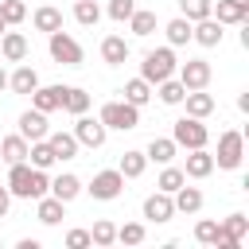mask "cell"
Segmentation results:
<instances>
[{
  "instance_id": "7bdbcfd3",
  "label": "cell",
  "mask_w": 249,
  "mask_h": 249,
  "mask_svg": "<svg viewBox=\"0 0 249 249\" xmlns=\"http://www.w3.org/2000/svg\"><path fill=\"white\" fill-rule=\"evenodd\" d=\"M93 241H89V230H70L66 233V249H89Z\"/></svg>"
},
{
  "instance_id": "6da1fadb",
  "label": "cell",
  "mask_w": 249,
  "mask_h": 249,
  "mask_svg": "<svg viewBox=\"0 0 249 249\" xmlns=\"http://www.w3.org/2000/svg\"><path fill=\"white\" fill-rule=\"evenodd\" d=\"M8 191H12L16 198H43V195L51 191V179H47V171H39V167H31V163L23 160V163H12V171H8Z\"/></svg>"
},
{
  "instance_id": "836d02e7",
  "label": "cell",
  "mask_w": 249,
  "mask_h": 249,
  "mask_svg": "<svg viewBox=\"0 0 249 249\" xmlns=\"http://www.w3.org/2000/svg\"><path fill=\"white\" fill-rule=\"evenodd\" d=\"M62 109H66V113H74V117H78V113H86V109H89V93H86V89H78V86H66Z\"/></svg>"
},
{
  "instance_id": "ffe728a7",
  "label": "cell",
  "mask_w": 249,
  "mask_h": 249,
  "mask_svg": "<svg viewBox=\"0 0 249 249\" xmlns=\"http://www.w3.org/2000/svg\"><path fill=\"white\" fill-rule=\"evenodd\" d=\"M183 101H187V117H198V121H202V117L214 113V97H210L206 89H187Z\"/></svg>"
},
{
  "instance_id": "f35d334b",
  "label": "cell",
  "mask_w": 249,
  "mask_h": 249,
  "mask_svg": "<svg viewBox=\"0 0 249 249\" xmlns=\"http://www.w3.org/2000/svg\"><path fill=\"white\" fill-rule=\"evenodd\" d=\"M89 241H93V245H113V241H117V226H113L109 218L93 222V230H89Z\"/></svg>"
},
{
  "instance_id": "7402d4cb",
  "label": "cell",
  "mask_w": 249,
  "mask_h": 249,
  "mask_svg": "<svg viewBox=\"0 0 249 249\" xmlns=\"http://www.w3.org/2000/svg\"><path fill=\"white\" fill-rule=\"evenodd\" d=\"M27 163H31V167H39V171H47L51 163H58V156H54V152H51V144H47V136L27 144Z\"/></svg>"
},
{
  "instance_id": "f546056e",
  "label": "cell",
  "mask_w": 249,
  "mask_h": 249,
  "mask_svg": "<svg viewBox=\"0 0 249 249\" xmlns=\"http://www.w3.org/2000/svg\"><path fill=\"white\" fill-rule=\"evenodd\" d=\"M144 167H148V156H144V152H124L117 171H121L124 179H140V175H144Z\"/></svg>"
},
{
  "instance_id": "f1b7e54d",
  "label": "cell",
  "mask_w": 249,
  "mask_h": 249,
  "mask_svg": "<svg viewBox=\"0 0 249 249\" xmlns=\"http://www.w3.org/2000/svg\"><path fill=\"white\" fill-rule=\"evenodd\" d=\"M121 93H124V101H128V105H136V109H140V105H148L152 86H148L144 78H132V82H124V89H121Z\"/></svg>"
},
{
  "instance_id": "d6986e66",
  "label": "cell",
  "mask_w": 249,
  "mask_h": 249,
  "mask_svg": "<svg viewBox=\"0 0 249 249\" xmlns=\"http://www.w3.org/2000/svg\"><path fill=\"white\" fill-rule=\"evenodd\" d=\"M171 202H175V214H198V210H202V191L183 183V187L171 195Z\"/></svg>"
},
{
  "instance_id": "3957f363",
  "label": "cell",
  "mask_w": 249,
  "mask_h": 249,
  "mask_svg": "<svg viewBox=\"0 0 249 249\" xmlns=\"http://www.w3.org/2000/svg\"><path fill=\"white\" fill-rule=\"evenodd\" d=\"M97 121L105 128H117V132H132L140 124V109L128 105V101H109V105H101V117Z\"/></svg>"
},
{
  "instance_id": "e575fe53",
  "label": "cell",
  "mask_w": 249,
  "mask_h": 249,
  "mask_svg": "<svg viewBox=\"0 0 249 249\" xmlns=\"http://www.w3.org/2000/svg\"><path fill=\"white\" fill-rule=\"evenodd\" d=\"M183 183H187V175H183L179 167H167V163H163V171H160V179H156V191H167V195H175Z\"/></svg>"
},
{
  "instance_id": "d4e9b609",
  "label": "cell",
  "mask_w": 249,
  "mask_h": 249,
  "mask_svg": "<svg viewBox=\"0 0 249 249\" xmlns=\"http://www.w3.org/2000/svg\"><path fill=\"white\" fill-rule=\"evenodd\" d=\"M175 152H179V144L171 140V136H152V144H148V160H156V163H171L175 160Z\"/></svg>"
},
{
  "instance_id": "ee69618b",
  "label": "cell",
  "mask_w": 249,
  "mask_h": 249,
  "mask_svg": "<svg viewBox=\"0 0 249 249\" xmlns=\"http://www.w3.org/2000/svg\"><path fill=\"white\" fill-rule=\"evenodd\" d=\"M8 210H12V191L0 187V218H8Z\"/></svg>"
},
{
  "instance_id": "f6af8a7d",
  "label": "cell",
  "mask_w": 249,
  "mask_h": 249,
  "mask_svg": "<svg viewBox=\"0 0 249 249\" xmlns=\"http://www.w3.org/2000/svg\"><path fill=\"white\" fill-rule=\"evenodd\" d=\"M0 89H8V74H4V66H0Z\"/></svg>"
},
{
  "instance_id": "277c9868",
  "label": "cell",
  "mask_w": 249,
  "mask_h": 249,
  "mask_svg": "<svg viewBox=\"0 0 249 249\" xmlns=\"http://www.w3.org/2000/svg\"><path fill=\"white\" fill-rule=\"evenodd\" d=\"M171 140L179 144V148H206V140H210V132H206V124L198 121V117H179L175 124H171Z\"/></svg>"
},
{
  "instance_id": "8fae6325",
  "label": "cell",
  "mask_w": 249,
  "mask_h": 249,
  "mask_svg": "<svg viewBox=\"0 0 249 249\" xmlns=\"http://www.w3.org/2000/svg\"><path fill=\"white\" fill-rule=\"evenodd\" d=\"M210 16L218 23H245L249 19V0H218V4H210Z\"/></svg>"
},
{
  "instance_id": "4316f807",
  "label": "cell",
  "mask_w": 249,
  "mask_h": 249,
  "mask_svg": "<svg viewBox=\"0 0 249 249\" xmlns=\"http://www.w3.org/2000/svg\"><path fill=\"white\" fill-rule=\"evenodd\" d=\"M39 86V74L31 66H16V74H8V89L12 93H31Z\"/></svg>"
},
{
  "instance_id": "9c48e42d",
  "label": "cell",
  "mask_w": 249,
  "mask_h": 249,
  "mask_svg": "<svg viewBox=\"0 0 249 249\" xmlns=\"http://www.w3.org/2000/svg\"><path fill=\"white\" fill-rule=\"evenodd\" d=\"M179 82H183V89H206L210 86V62L206 58H187L179 66Z\"/></svg>"
},
{
  "instance_id": "cb8c5ba5",
  "label": "cell",
  "mask_w": 249,
  "mask_h": 249,
  "mask_svg": "<svg viewBox=\"0 0 249 249\" xmlns=\"http://www.w3.org/2000/svg\"><path fill=\"white\" fill-rule=\"evenodd\" d=\"M47 144H51V152H54L58 160H74V156H78L74 132H47Z\"/></svg>"
},
{
  "instance_id": "603a6c76",
  "label": "cell",
  "mask_w": 249,
  "mask_h": 249,
  "mask_svg": "<svg viewBox=\"0 0 249 249\" xmlns=\"http://www.w3.org/2000/svg\"><path fill=\"white\" fill-rule=\"evenodd\" d=\"M0 160H4L8 167H12V163H23V160H27V140H23L19 132H16V136H4V140H0Z\"/></svg>"
},
{
  "instance_id": "bcb514c9",
  "label": "cell",
  "mask_w": 249,
  "mask_h": 249,
  "mask_svg": "<svg viewBox=\"0 0 249 249\" xmlns=\"http://www.w3.org/2000/svg\"><path fill=\"white\" fill-rule=\"evenodd\" d=\"M4 31H8V23H4V19H0V35H4Z\"/></svg>"
},
{
  "instance_id": "30bf717a",
  "label": "cell",
  "mask_w": 249,
  "mask_h": 249,
  "mask_svg": "<svg viewBox=\"0 0 249 249\" xmlns=\"http://www.w3.org/2000/svg\"><path fill=\"white\" fill-rule=\"evenodd\" d=\"M218 226H222L218 249H241V241H245V233H249V218H245V214H230V218H222Z\"/></svg>"
},
{
  "instance_id": "8d00e7d4",
  "label": "cell",
  "mask_w": 249,
  "mask_h": 249,
  "mask_svg": "<svg viewBox=\"0 0 249 249\" xmlns=\"http://www.w3.org/2000/svg\"><path fill=\"white\" fill-rule=\"evenodd\" d=\"M0 19H4L8 27L23 23V19H27V4H23V0H0Z\"/></svg>"
},
{
  "instance_id": "d6a6232c",
  "label": "cell",
  "mask_w": 249,
  "mask_h": 249,
  "mask_svg": "<svg viewBox=\"0 0 249 249\" xmlns=\"http://www.w3.org/2000/svg\"><path fill=\"white\" fill-rule=\"evenodd\" d=\"M183 93H187V89H183V82H179L175 74L160 82V101H163V105H183Z\"/></svg>"
},
{
  "instance_id": "74e56055",
  "label": "cell",
  "mask_w": 249,
  "mask_h": 249,
  "mask_svg": "<svg viewBox=\"0 0 249 249\" xmlns=\"http://www.w3.org/2000/svg\"><path fill=\"white\" fill-rule=\"evenodd\" d=\"M74 19H78L82 27H93V23L101 19V8H97V0H78V4H74Z\"/></svg>"
},
{
  "instance_id": "4dcf8cb0",
  "label": "cell",
  "mask_w": 249,
  "mask_h": 249,
  "mask_svg": "<svg viewBox=\"0 0 249 249\" xmlns=\"http://www.w3.org/2000/svg\"><path fill=\"white\" fill-rule=\"evenodd\" d=\"M167 43L171 47H183V43H191V19H183V16H175V19H167Z\"/></svg>"
},
{
  "instance_id": "ac0fdd59",
  "label": "cell",
  "mask_w": 249,
  "mask_h": 249,
  "mask_svg": "<svg viewBox=\"0 0 249 249\" xmlns=\"http://www.w3.org/2000/svg\"><path fill=\"white\" fill-rule=\"evenodd\" d=\"M101 58H105V66L128 62V43H124V35H105V39H101Z\"/></svg>"
},
{
  "instance_id": "484cf974",
  "label": "cell",
  "mask_w": 249,
  "mask_h": 249,
  "mask_svg": "<svg viewBox=\"0 0 249 249\" xmlns=\"http://www.w3.org/2000/svg\"><path fill=\"white\" fill-rule=\"evenodd\" d=\"M51 195L62 198V202H74L82 195V179L78 175H58V179H51Z\"/></svg>"
},
{
  "instance_id": "7c38bea8",
  "label": "cell",
  "mask_w": 249,
  "mask_h": 249,
  "mask_svg": "<svg viewBox=\"0 0 249 249\" xmlns=\"http://www.w3.org/2000/svg\"><path fill=\"white\" fill-rule=\"evenodd\" d=\"M62 97H66V86H35V89H31V105H35L39 113L62 109Z\"/></svg>"
},
{
  "instance_id": "ba28073f",
  "label": "cell",
  "mask_w": 249,
  "mask_h": 249,
  "mask_svg": "<svg viewBox=\"0 0 249 249\" xmlns=\"http://www.w3.org/2000/svg\"><path fill=\"white\" fill-rule=\"evenodd\" d=\"M86 191H89L97 202H113V198L124 191V175H121L117 167H113V171H97V175H93V183H89Z\"/></svg>"
},
{
  "instance_id": "8992f818",
  "label": "cell",
  "mask_w": 249,
  "mask_h": 249,
  "mask_svg": "<svg viewBox=\"0 0 249 249\" xmlns=\"http://www.w3.org/2000/svg\"><path fill=\"white\" fill-rule=\"evenodd\" d=\"M47 51H51V58L62 62V66H82V47H78V39L66 35L62 27L47 35Z\"/></svg>"
},
{
  "instance_id": "b9f144b4",
  "label": "cell",
  "mask_w": 249,
  "mask_h": 249,
  "mask_svg": "<svg viewBox=\"0 0 249 249\" xmlns=\"http://www.w3.org/2000/svg\"><path fill=\"white\" fill-rule=\"evenodd\" d=\"M136 12V0H109V16L117 23H128V16Z\"/></svg>"
},
{
  "instance_id": "5bb4252c",
  "label": "cell",
  "mask_w": 249,
  "mask_h": 249,
  "mask_svg": "<svg viewBox=\"0 0 249 249\" xmlns=\"http://www.w3.org/2000/svg\"><path fill=\"white\" fill-rule=\"evenodd\" d=\"M191 39H195L198 47H218V43H222V23H218L214 16L195 19V23H191Z\"/></svg>"
},
{
  "instance_id": "44dd1931",
  "label": "cell",
  "mask_w": 249,
  "mask_h": 249,
  "mask_svg": "<svg viewBox=\"0 0 249 249\" xmlns=\"http://www.w3.org/2000/svg\"><path fill=\"white\" fill-rule=\"evenodd\" d=\"M0 51H4L8 62H23V58H27V39H23L19 31H4V35H0Z\"/></svg>"
},
{
  "instance_id": "9a60e30c",
  "label": "cell",
  "mask_w": 249,
  "mask_h": 249,
  "mask_svg": "<svg viewBox=\"0 0 249 249\" xmlns=\"http://www.w3.org/2000/svg\"><path fill=\"white\" fill-rule=\"evenodd\" d=\"M51 128H47V113H39V109H27V113H19V136L31 144V140H43Z\"/></svg>"
},
{
  "instance_id": "60d3db41",
  "label": "cell",
  "mask_w": 249,
  "mask_h": 249,
  "mask_svg": "<svg viewBox=\"0 0 249 249\" xmlns=\"http://www.w3.org/2000/svg\"><path fill=\"white\" fill-rule=\"evenodd\" d=\"M117 241H121V245H140V241H144V226H140V222L117 226Z\"/></svg>"
},
{
  "instance_id": "5b68a950",
  "label": "cell",
  "mask_w": 249,
  "mask_h": 249,
  "mask_svg": "<svg viewBox=\"0 0 249 249\" xmlns=\"http://www.w3.org/2000/svg\"><path fill=\"white\" fill-rule=\"evenodd\" d=\"M241 156H245V136H241L237 128L222 132V136H218V156H214V163H218L222 171H237V167H241Z\"/></svg>"
},
{
  "instance_id": "52a82bcc",
  "label": "cell",
  "mask_w": 249,
  "mask_h": 249,
  "mask_svg": "<svg viewBox=\"0 0 249 249\" xmlns=\"http://www.w3.org/2000/svg\"><path fill=\"white\" fill-rule=\"evenodd\" d=\"M105 136H109V128H105L101 121L78 113V121H74V140H78V148H101Z\"/></svg>"
},
{
  "instance_id": "d590c367",
  "label": "cell",
  "mask_w": 249,
  "mask_h": 249,
  "mask_svg": "<svg viewBox=\"0 0 249 249\" xmlns=\"http://www.w3.org/2000/svg\"><path fill=\"white\" fill-rule=\"evenodd\" d=\"M195 241H198V245H214V249H218V241H222V226H218V222H210V218H202V222L195 226Z\"/></svg>"
},
{
  "instance_id": "1f68e13d",
  "label": "cell",
  "mask_w": 249,
  "mask_h": 249,
  "mask_svg": "<svg viewBox=\"0 0 249 249\" xmlns=\"http://www.w3.org/2000/svg\"><path fill=\"white\" fill-rule=\"evenodd\" d=\"M128 27H132V35H152L156 31V12H144V8H136L132 16H128Z\"/></svg>"
},
{
  "instance_id": "7a4b0ae2",
  "label": "cell",
  "mask_w": 249,
  "mask_h": 249,
  "mask_svg": "<svg viewBox=\"0 0 249 249\" xmlns=\"http://www.w3.org/2000/svg\"><path fill=\"white\" fill-rule=\"evenodd\" d=\"M171 74H175V51H171V47H156V51L144 54V62H140V78H144L148 86H160V82L171 78Z\"/></svg>"
},
{
  "instance_id": "2e32d148",
  "label": "cell",
  "mask_w": 249,
  "mask_h": 249,
  "mask_svg": "<svg viewBox=\"0 0 249 249\" xmlns=\"http://www.w3.org/2000/svg\"><path fill=\"white\" fill-rule=\"evenodd\" d=\"M214 171V156L206 152V148H191V156H187V167H183V175L187 179H206Z\"/></svg>"
},
{
  "instance_id": "83f0119b",
  "label": "cell",
  "mask_w": 249,
  "mask_h": 249,
  "mask_svg": "<svg viewBox=\"0 0 249 249\" xmlns=\"http://www.w3.org/2000/svg\"><path fill=\"white\" fill-rule=\"evenodd\" d=\"M31 19H35V27H39V31H47V35L62 27V12H58V8H51V4L35 8V16H31Z\"/></svg>"
},
{
  "instance_id": "ab89813d",
  "label": "cell",
  "mask_w": 249,
  "mask_h": 249,
  "mask_svg": "<svg viewBox=\"0 0 249 249\" xmlns=\"http://www.w3.org/2000/svg\"><path fill=\"white\" fill-rule=\"evenodd\" d=\"M210 4L214 0H179V12H183V19L195 23V19H206L210 16Z\"/></svg>"
},
{
  "instance_id": "e0dca14e",
  "label": "cell",
  "mask_w": 249,
  "mask_h": 249,
  "mask_svg": "<svg viewBox=\"0 0 249 249\" xmlns=\"http://www.w3.org/2000/svg\"><path fill=\"white\" fill-rule=\"evenodd\" d=\"M35 202H39L35 218H39L43 226H58V222L66 218V202H62V198H54V195H43V198H35Z\"/></svg>"
},
{
  "instance_id": "4fadbf2b",
  "label": "cell",
  "mask_w": 249,
  "mask_h": 249,
  "mask_svg": "<svg viewBox=\"0 0 249 249\" xmlns=\"http://www.w3.org/2000/svg\"><path fill=\"white\" fill-rule=\"evenodd\" d=\"M171 214H175V202H171L167 191H156V195L144 198V218L148 222H171Z\"/></svg>"
}]
</instances>
